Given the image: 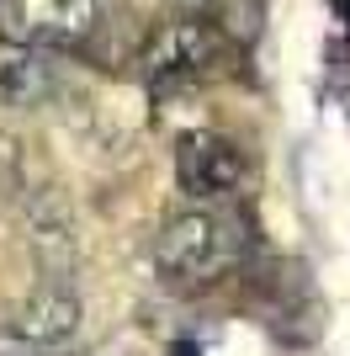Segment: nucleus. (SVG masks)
I'll return each mask as SVG.
<instances>
[{
    "label": "nucleus",
    "instance_id": "nucleus-2",
    "mask_svg": "<svg viewBox=\"0 0 350 356\" xmlns=\"http://www.w3.org/2000/svg\"><path fill=\"white\" fill-rule=\"evenodd\" d=\"M223 54V38L212 22L202 16H181V22H165L144 48V74L154 86H186L197 74H207Z\"/></svg>",
    "mask_w": 350,
    "mask_h": 356
},
{
    "label": "nucleus",
    "instance_id": "nucleus-6",
    "mask_svg": "<svg viewBox=\"0 0 350 356\" xmlns=\"http://www.w3.org/2000/svg\"><path fill=\"white\" fill-rule=\"evenodd\" d=\"M0 86H6V96H11V102H38V96H43L48 90V70L38 59H11L6 64V74H0Z\"/></svg>",
    "mask_w": 350,
    "mask_h": 356
},
{
    "label": "nucleus",
    "instance_id": "nucleus-5",
    "mask_svg": "<svg viewBox=\"0 0 350 356\" xmlns=\"http://www.w3.org/2000/svg\"><path fill=\"white\" fill-rule=\"evenodd\" d=\"M32 27L48 43H80L96 27V0H38L32 11Z\"/></svg>",
    "mask_w": 350,
    "mask_h": 356
},
{
    "label": "nucleus",
    "instance_id": "nucleus-3",
    "mask_svg": "<svg viewBox=\"0 0 350 356\" xmlns=\"http://www.w3.org/2000/svg\"><path fill=\"white\" fill-rule=\"evenodd\" d=\"M175 181L191 202H218V197L239 192L244 181V154L223 134H186L175 144Z\"/></svg>",
    "mask_w": 350,
    "mask_h": 356
},
{
    "label": "nucleus",
    "instance_id": "nucleus-7",
    "mask_svg": "<svg viewBox=\"0 0 350 356\" xmlns=\"http://www.w3.org/2000/svg\"><path fill=\"white\" fill-rule=\"evenodd\" d=\"M335 11H340V22L350 27V0H335Z\"/></svg>",
    "mask_w": 350,
    "mask_h": 356
},
{
    "label": "nucleus",
    "instance_id": "nucleus-1",
    "mask_svg": "<svg viewBox=\"0 0 350 356\" xmlns=\"http://www.w3.org/2000/svg\"><path fill=\"white\" fill-rule=\"evenodd\" d=\"M244 250V234L239 223L223 218L212 208H191V213H175L154 234V266L170 277V282H212L239 261Z\"/></svg>",
    "mask_w": 350,
    "mask_h": 356
},
{
    "label": "nucleus",
    "instance_id": "nucleus-4",
    "mask_svg": "<svg viewBox=\"0 0 350 356\" xmlns=\"http://www.w3.org/2000/svg\"><path fill=\"white\" fill-rule=\"evenodd\" d=\"M6 335L27 351H58L80 335V298L64 287H38L6 314Z\"/></svg>",
    "mask_w": 350,
    "mask_h": 356
}]
</instances>
